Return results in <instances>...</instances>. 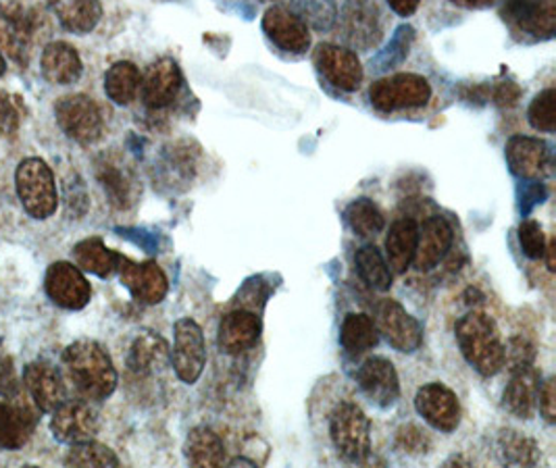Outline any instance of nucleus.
Segmentation results:
<instances>
[{"label":"nucleus","instance_id":"obj_1","mask_svg":"<svg viewBox=\"0 0 556 468\" xmlns=\"http://www.w3.org/2000/svg\"><path fill=\"white\" fill-rule=\"evenodd\" d=\"M61 361L67 381L81 397L101 402L117 390V370L99 342H74L65 347Z\"/></svg>","mask_w":556,"mask_h":468},{"label":"nucleus","instance_id":"obj_2","mask_svg":"<svg viewBox=\"0 0 556 468\" xmlns=\"http://www.w3.org/2000/svg\"><path fill=\"white\" fill-rule=\"evenodd\" d=\"M456 342L465 361L483 377H492L505 367V344L492 317L469 313L456 322Z\"/></svg>","mask_w":556,"mask_h":468},{"label":"nucleus","instance_id":"obj_3","mask_svg":"<svg viewBox=\"0 0 556 468\" xmlns=\"http://www.w3.org/2000/svg\"><path fill=\"white\" fill-rule=\"evenodd\" d=\"M329 435L336 452L349 463H365L371 454V422L353 404H340L329 419Z\"/></svg>","mask_w":556,"mask_h":468},{"label":"nucleus","instance_id":"obj_4","mask_svg":"<svg viewBox=\"0 0 556 468\" xmlns=\"http://www.w3.org/2000/svg\"><path fill=\"white\" fill-rule=\"evenodd\" d=\"M15 188L29 217L49 219L56 211L59 197L54 175L42 159L22 161L15 173Z\"/></svg>","mask_w":556,"mask_h":468},{"label":"nucleus","instance_id":"obj_5","mask_svg":"<svg viewBox=\"0 0 556 468\" xmlns=\"http://www.w3.org/2000/svg\"><path fill=\"white\" fill-rule=\"evenodd\" d=\"M430 99V81L417 74H396L390 75V77H381L369 90L371 104L381 113H394V111L426 106Z\"/></svg>","mask_w":556,"mask_h":468},{"label":"nucleus","instance_id":"obj_6","mask_svg":"<svg viewBox=\"0 0 556 468\" xmlns=\"http://www.w3.org/2000/svg\"><path fill=\"white\" fill-rule=\"evenodd\" d=\"M38 13L20 2L0 4V50L20 67H27L34 34L38 29Z\"/></svg>","mask_w":556,"mask_h":468},{"label":"nucleus","instance_id":"obj_7","mask_svg":"<svg viewBox=\"0 0 556 468\" xmlns=\"http://www.w3.org/2000/svg\"><path fill=\"white\" fill-rule=\"evenodd\" d=\"M56 124L77 144L88 147L101 140L102 113L99 104L86 94H72L63 97L54 106Z\"/></svg>","mask_w":556,"mask_h":468},{"label":"nucleus","instance_id":"obj_8","mask_svg":"<svg viewBox=\"0 0 556 468\" xmlns=\"http://www.w3.org/2000/svg\"><path fill=\"white\" fill-rule=\"evenodd\" d=\"M176 342L172 350V365L176 370L177 379L194 385L206 365V344L201 325L192 319H179L176 322Z\"/></svg>","mask_w":556,"mask_h":468},{"label":"nucleus","instance_id":"obj_9","mask_svg":"<svg viewBox=\"0 0 556 468\" xmlns=\"http://www.w3.org/2000/svg\"><path fill=\"white\" fill-rule=\"evenodd\" d=\"M376 327L386 342L403 354H413L424 342V327L396 300H381L376 306Z\"/></svg>","mask_w":556,"mask_h":468},{"label":"nucleus","instance_id":"obj_10","mask_svg":"<svg viewBox=\"0 0 556 468\" xmlns=\"http://www.w3.org/2000/svg\"><path fill=\"white\" fill-rule=\"evenodd\" d=\"M52 435L63 444L90 442L99 433L97 410L84 400H63L54 410L51 420Z\"/></svg>","mask_w":556,"mask_h":468},{"label":"nucleus","instance_id":"obj_11","mask_svg":"<svg viewBox=\"0 0 556 468\" xmlns=\"http://www.w3.org/2000/svg\"><path fill=\"white\" fill-rule=\"evenodd\" d=\"M94 173L109 202L115 208L126 211L136 204V200L140 197V184L119 154L106 152L99 156Z\"/></svg>","mask_w":556,"mask_h":468},{"label":"nucleus","instance_id":"obj_12","mask_svg":"<svg viewBox=\"0 0 556 468\" xmlns=\"http://www.w3.org/2000/svg\"><path fill=\"white\" fill-rule=\"evenodd\" d=\"M45 288L52 302L65 311H81L92 298V288L81 269L63 261L49 267Z\"/></svg>","mask_w":556,"mask_h":468},{"label":"nucleus","instance_id":"obj_13","mask_svg":"<svg viewBox=\"0 0 556 468\" xmlns=\"http://www.w3.org/2000/svg\"><path fill=\"white\" fill-rule=\"evenodd\" d=\"M117 273L122 283L129 290V294L142 304H159L169 292L167 275L152 261L134 263L119 254Z\"/></svg>","mask_w":556,"mask_h":468},{"label":"nucleus","instance_id":"obj_14","mask_svg":"<svg viewBox=\"0 0 556 468\" xmlns=\"http://www.w3.org/2000/svg\"><path fill=\"white\" fill-rule=\"evenodd\" d=\"M358 388L376 406L392 408L401 397V381L392 361L383 356L367 358L356 372Z\"/></svg>","mask_w":556,"mask_h":468},{"label":"nucleus","instance_id":"obj_15","mask_svg":"<svg viewBox=\"0 0 556 468\" xmlns=\"http://www.w3.org/2000/svg\"><path fill=\"white\" fill-rule=\"evenodd\" d=\"M415 408L433 429L453 433L460 425V404L451 388L444 383H428L415 395Z\"/></svg>","mask_w":556,"mask_h":468},{"label":"nucleus","instance_id":"obj_16","mask_svg":"<svg viewBox=\"0 0 556 468\" xmlns=\"http://www.w3.org/2000/svg\"><path fill=\"white\" fill-rule=\"evenodd\" d=\"M315 65L319 74L342 92L358 90L363 81V67L353 50L336 45H321L315 50Z\"/></svg>","mask_w":556,"mask_h":468},{"label":"nucleus","instance_id":"obj_17","mask_svg":"<svg viewBox=\"0 0 556 468\" xmlns=\"http://www.w3.org/2000/svg\"><path fill=\"white\" fill-rule=\"evenodd\" d=\"M263 31L267 38L290 54H304L311 49V31L303 20L286 9V7H271L263 17Z\"/></svg>","mask_w":556,"mask_h":468},{"label":"nucleus","instance_id":"obj_18","mask_svg":"<svg viewBox=\"0 0 556 468\" xmlns=\"http://www.w3.org/2000/svg\"><path fill=\"white\" fill-rule=\"evenodd\" d=\"M344 38L356 49H374L381 38L380 11L374 0H349L342 11Z\"/></svg>","mask_w":556,"mask_h":468},{"label":"nucleus","instance_id":"obj_19","mask_svg":"<svg viewBox=\"0 0 556 468\" xmlns=\"http://www.w3.org/2000/svg\"><path fill=\"white\" fill-rule=\"evenodd\" d=\"M506 161L517 177L540 181L551 167V152L540 138L513 136L506 142Z\"/></svg>","mask_w":556,"mask_h":468},{"label":"nucleus","instance_id":"obj_20","mask_svg":"<svg viewBox=\"0 0 556 468\" xmlns=\"http://www.w3.org/2000/svg\"><path fill=\"white\" fill-rule=\"evenodd\" d=\"M261 338V319L249 308H236L228 313L217 331L219 350L228 356H240L253 350Z\"/></svg>","mask_w":556,"mask_h":468},{"label":"nucleus","instance_id":"obj_21","mask_svg":"<svg viewBox=\"0 0 556 468\" xmlns=\"http://www.w3.org/2000/svg\"><path fill=\"white\" fill-rule=\"evenodd\" d=\"M505 20L538 38H551L556 29V0H506Z\"/></svg>","mask_w":556,"mask_h":468},{"label":"nucleus","instance_id":"obj_22","mask_svg":"<svg viewBox=\"0 0 556 468\" xmlns=\"http://www.w3.org/2000/svg\"><path fill=\"white\" fill-rule=\"evenodd\" d=\"M453 240H455V233L451 223L440 215H431L430 219L424 223V227H419L413 265L419 271H431L444 261V256L453 246Z\"/></svg>","mask_w":556,"mask_h":468},{"label":"nucleus","instance_id":"obj_23","mask_svg":"<svg viewBox=\"0 0 556 468\" xmlns=\"http://www.w3.org/2000/svg\"><path fill=\"white\" fill-rule=\"evenodd\" d=\"M181 72L177 67L174 59H159L152 63L149 72L144 75L140 90H142V100L149 109H165L177 99L181 90Z\"/></svg>","mask_w":556,"mask_h":468},{"label":"nucleus","instance_id":"obj_24","mask_svg":"<svg viewBox=\"0 0 556 468\" xmlns=\"http://www.w3.org/2000/svg\"><path fill=\"white\" fill-rule=\"evenodd\" d=\"M24 383L40 413H52L65 400V381L51 363H29L24 370Z\"/></svg>","mask_w":556,"mask_h":468},{"label":"nucleus","instance_id":"obj_25","mask_svg":"<svg viewBox=\"0 0 556 468\" xmlns=\"http://www.w3.org/2000/svg\"><path fill=\"white\" fill-rule=\"evenodd\" d=\"M510 375L513 377L505 388L503 404L513 417L530 420L538 408V392H540L542 379L533 367L513 370Z\"/></svg>","mask_w":556,"mask_h":468},{"label":"nucleus","instance_id":"obj_26","mask_svg":"<svg viewBox=\"0 0 556 468\" xmlns=\"http://www.w3.org/2000/svg\"><path fill=\"white\" fill-rule=\"evenodd\" d=\"M13 404L0 402V447L2 450H20L31 438L38 417L22 404L17 397Z\"/></svg>","mask_w":556,"mask_h":468},{"label":"nucleus","instance_id":"obj_27","mask_svg":"<svg viewBox=\"0 0 556 468\" xmlns=\"http://www.w3.org/2000/svg\"><path fill=\"white\" fill-rule=\"evenodd\" d=\"M45 79L52 86H70L81 77L84 65L77 50L67 42H51L40 59Z\"/></svg>","mask_w":556,"mask_h":468},{"label":"nucleus","instance_id":"obj_28","mask_svg":"<svg viewBox=\"0 0 556 468\" xmlns=\"http://www.w3.org/2000/svg\"><path fill=\"white\" fill-rule=\"evenodd\" d=\"M52 15L72 34H90L102 17L101 0H49Z\"/></svg>","mask_w":556,"mask_h":468},{"label":"nucleus","instance_id":"obj_29","mask_svg":"<svg viewBox=\"0 0 556 468\" xmlns=\"http://www.w3.org/2000/svg\"><path fill=\"white\" fill-rule=\"evenodd\" d=\"M169 358L172 354L167 342L152 331H142L129 347L127 367L136 375H152L156 370L165 369Z\"/></svg>","mask_w":556,"mask_h":468},{"label":"nucleus","instance_id":"obj_30","mask_svg":"<svg viewBox=\"0 0 556 468\" xmlns=\"http://www.w3.org/2000/svg\"><path fill=\"white\" fill-rule=\"evenodd\" d=\"M419 238V225L410 217H403L392 223L388 238H386V254H388V267L394 273H405L415 258Z\"/></svg>","mask_w":556,"mask_h":468},{"label":"nucleus","instance_id":"obj_31","mask_svg":"<svg viewBox=\"0 0 556 468\" xmlns=\"http://www.w3.org/2000/svg\"><path fill=\"white\" fill-rule=\"evenodd\" d=\"M184 454L192 467L213 468L226 465V445L222 442V438L208 427H197L188 433Z\"/></svg>","mask_w":556,"mask_h":468},{"label":"nucleus","instance_id":"obj_32","mask_svg":"<svg viewBox=\"0 0 556 468\" xmlns=\"http://www.w3.org/2000/svg\"><path fill=\"white\" fill-rule=\"evenodd\" d=\"M340 342L342 347L353 356L369 352L380 342V331L376 327V320L363 313L346 315L340 329Z\"/></svg>","mask_w":556,"mask_h":468},{"label":"nucleus","instance_id":"obj_33","mask_svg":"<svg viewBox=\"0 0 556 468\" xmlns=\"http://www.w3.org/2000/svg\"><path fill=\"white\" fill-rule=\"evenodd\" d=\"M77 267L81 271L92 273L99 277H111L117 271L119 254L104 246L101 238H88L74 248Z\"/></svg>","mask_w":556,"mask_h":468},{"label":"nucleus","instance_id":"obj_34","mask_svg":"<svg viewBox=\"0 0 556 468\" xmlns=\"http://www.w3.org/2000/svg\"><path fill=\"white\" fill-rule=\"evenodd\" d=\"M140 84H142V75L138 72V67L129 61H119V63L111 65L104 75V92L119 106H126L136 99Z\"/></svg>","mask_w":556,"mask_h":468},{"label":"nucleus","instance_id":"obj_35","mask_svg":"<svg viewBox=\"0 0 556 468\" xmlns=\"http://www.w3.org/2000/svg\"><path fill=\"white\" fill-rule=\"evenodd\" d=\"M354 263H356V271L361 275V279L369 288H374L378 292H386L392 288V271L378 248L371 246V244L358 248Z\"/></svg>","mask_w":556,"mask_h":468},{"label":"nucleus","instance_id":"obj_36","mask_svg":"<svg viewBox=\"0 0 556 468\" xmlns=\"http://www.w3.org/2000/svg\"><path fill=\"white\" fill-rule=\"evenodd\" d=\"M344 217H346V222L351 225L354 233L361 236V238H376L386 227V219H383L380 208L369 198L353 200L346 206Z\"/></svg>","mask_w":556,"mask_h":468},{"label":"nucleus","instance_id":"obj_37","mask_svg":"<svg viewBox=\"0 0 556 468\" xmlns=\"http://www.w3.org/2000/svg\"><path fill=\"white\" fill-rule=\"evenodd\" d=\"M498 454L506 465H517V467H533L538 463V445L528 435L515 431V429H505L498 435Z\"/></svg>","mask_w":556,"mask_h":468},{"label":"nucleus","instance_id":"obj_38","mask_svg":"<svg viewBox=\"0 0 556 468\" xmlns=\"http://www.w3.org/2000/svg\"><path fill=\"white\" fill-rule=\"evenodd\" d=\"M67 467H119L117 454L94 440L74 444L65 456Z\"/></svg>","mask_w":556,"mask_h":468},{"label":"nucleus","instance_id":"obj_39","mask_svg":"<svg viewBox=\"0 0 556 468\" xmlns=\"http://www.w3.org/2000/svg\"><path fill=\"white\" fill-rule=\"evenodd\" d=\"M294 13L317 31H326L336 24L338 7L336 0H292Z\"/></svg>","mask_w":556,"mask_h":468},{"label":"nucleus","instance_id":"obj_40","mask_svg":"<svg viewBox=\"0 0 556 468\" xmlns=\"http://www.w3.org/2000/svg\"><path fill=\"white\" fill-rule=\"evenodd\" d=\"M528 119L533 129L553 134L556 129V92L553 88L540 92L535 99L531 100Z\"/></svg>","mask_w":556,"mask_h":468},{"label":"nucleus","instance_id":"obj_41","mask_svg":"<svg viewBox=\"0 0 556 468\" xmlns=\"http://www.w3.org/2000/svg\"><path fill=\"white\" fill-rule=\"evenodd\" d=\"M413 38H415V29H413L410 25L399 27V29H396V36H394L392 42H390V47H388L386 52L378 59V67H376V69L383 72V69H390L392 65L403 63L406 59V54H408V49H410Z\"/></svg>","mask_w":556,"mask_h":468},{"label":"nucleus","instance_id":"obj_42","mask_svg":"<svg viewBox=\"0 0 556 468\" xmlns=\"http://www.w3.org/2000/svg\"><path fill=\"white\" fill-rule=\"evenodd\" d=\"M519 244L523 248V254L533 261L544 256L548 242H546V236H544V229L540 227V223L528 219L519 225Z\"/></svg>","mask_w":556,"mask_h":468},{"label":"nucleus","instance_id":"obj_43","mask_svg":"<svg viewBox=\"0 0 556 468\" xmlns=\"http://www.w3.org/2000/svg\"><path fill=\"white\" fill-rule=\"evenodd\" d=\"M396 445L406 454L421 456L430 452L431 442L424 429H419L417 425H405L396 433Z\"/></svg>","mask_w":556,"mask_h":468},{"label":"nucleus","instance_id":"obj_44","mask_svg":"<svg viewBox=\"0 0 556 468\" xmlns=\"http://www.w3.org/2000/svg\"><path fill=\"white\" fill-rule=\"evenodd\" d=\"M22 124L20 102L4 92H0V140H9L17 134Z\"/></svg>","mask_w":556,"mask_h":468},{"label":"nucleus","instance_id":"obj_45","mask_svg":"<svg viewBox=\"0 0 556 468\" xmlns=\"http://www.w3.org/2000/svg\"><path fill=\"white\" fill-rule=\"evenodd\" d=\"M0 395L4 400H15L22 395V383L17 379L13 358L2 345H0Z\"/></svg>","mask_w":556,"mask_h":468},{"label":"nucleus","instance_id":"obj_46","mask_svg":"<svg viewBox=\"0 0 556 468\" xmlns=\"http://www.w3.org/2000/svg\"><path fill=\"white\" fill-rule=\"evenodd\" d=\"M533 354H535L533 345L528 340L515 338V340H510L508 347H505V363L510 365V372L513 370L526 369V367H531Z\"/></svg>","mask_w":556,"mask_h":468},{"label":"nucleus","instance_id":"obj_47","mask_svg":"<svg viewBox=\"0 0 556 468\" xmlns=\"http://www.w3.org/2000/svg\"><path fill=\"white\" fill-rule=\"evenodd\" d=\"M538 408L542 413V417L546 419V422H555L556 420V383L555 377L546 379L542 385H540V392H538Z\"/></svg>","mask_w":556,"mask_h":468},{"label":"nucleus","instance_id":"obj_48","mask_svg":"<svg viewBox=\"0 0 556 468\" xmlns=\"http://www.w3.org/2000/svg\"><path fill=\"white\" fill-rule=\"evenodd\" d=\"M544 198H546V190H544V186H542L540 181H535V179H530V184H526V188H523V197H521V213H523V215H528L535 204L544 202Z\"/></svg>","mask_w":556,"mask_h":468},{"label":"nucleus","instance_id":"obj_49","mask_svg":"<svg viewBox=\"0 0 556 468\" xmlns=\"http://www.w3.org/2000/svg\"><path fill=\"white\" fill-rule=\"evenodd\" d=\"M519 97H521V90L513 81H503L494 88V102L498 106H513V104H517Z\"/></svg>","mask_w":556,"mask_h":468},{"label":"nucleus","instance_id":"obj_50","mask_svg":"<svg viewBox=\"0 0 556 468\" xmlns=\"http://www.w3.org/2000/svg\"><path fill=\"white\" fill-rule=\"evenodd\" d=\"M388 4H390V9H392L394 13H399L401 17H408V15H413V13L417 11L419 0H388Z\"/></svg>","mask_w":556,"mask_h":468},{"label":"nucleus","instance_id":"obj_51","mask_svg":"<svg viewBox=\"0 0 556 468\" xmlns=\"http://www.w3.org/2000/svg\"><path fill=\"white\" fill-rule=\"evenodd\" d=\"M555 242H551V244H546V252H544V256H548V271H555L556 263H555Z\"/></svg>","mask_w":556,"mask_h":468},{"label":"nucleus","instance_id":"obj_52","mask_svg":"<svg viewBox=\"0 0 556 468\" xmlns=\"http://www.w3.org/2000/svg\"><path fill=\"white\" fill-rule=\"evenodd\" d=\"M229 467H238V465H247V467H256V463L254 460H249V458H233V460H229Z\"/></svg>","mask_w":556,"mask_h":468},{"label":"nucleus","instance_id":"obj_53","mask_svg":"<svg viewBox=\"0 0 556 468\" xmlns=\"http://www.w3.org/2000/svg\"><path fill=\"white\" fill-rule=\"evenodd\" d=\"M456 7H465V9H471V7H478L481 0H451Z\"/></svg>","mask_w":556,"mask_h":468},{"label":"nucleus","instance_id":"obj_54","mask_svg":"<svg viewBox=\"0 0 556 468\" xmlns=\"http://www.w3.org/2000/svg\"><path fill=\"white\" fill-rule=\"evenodd\" d=\"M448 465H463V467H469V460H463L460 456H453L451 460H446V467H448Z\"/></svg>","mask_w":556,"mask_h":468},{"label":"nucleus","instance_id":"obj_55","mask_svg":"<svg viewBox=\"0 0 556 468\" xmlns=\"http://www.w3.org/2000/svg\"><path fill=\"white\" fill-rule=\"evenodd\" d=\"M4 74V59H2V54H0V75Z\"/></svg>","mask_w":556,"mask_h":468}]
</instances>
